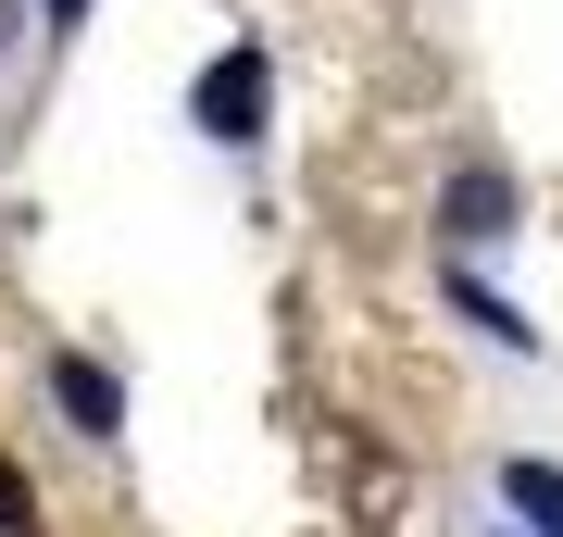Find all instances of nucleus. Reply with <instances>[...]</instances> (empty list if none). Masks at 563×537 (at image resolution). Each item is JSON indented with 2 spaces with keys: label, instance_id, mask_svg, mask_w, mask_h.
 <instances>
[{
  "label": "nucleus",
  "instance_id": "obj_1",
  "mask_svg": "<svg viewBox=\"0 0 563 537\" xmlns=\"http://www.w3.org/2000/svg\"><path fill=\"white\" fill-rule=\"evenodd\" d=\"M188 113H201V138H263V51H225Z\"/></svg>",
  "mask_w": 563,
  "mask_h": 537
},
{
  "label": "nucleus",
  "instance_id": "obj_2",
  "mask_svg": "<svg viewBox=\"0 0 563 537\" xmlns=\"http://www.w3.org/2000/svg\"><path fill=\"white\" fill-rule=\"evenodd\" d=\"M51 400H63V425H76V438H113V425H125V388H113L88 350H63V362H51Z\"/></svg>",
  "mask_w": 563,
  "mask_h": 537
},
{
  "label": "nucleus",
  "instance_id": "obj_3",
  "mask_svg": "<svg viewBox=\"0 0 563 537\" xmlns=\"http://www.w3.org/2000/svg\"><path fill=\"white\" fill-rule=\"evenodd\" d=\"M451 238H463V250L514 238V176H488V163H463V176H451Z\"/></svg>",
  "mask_w": 563,
  "mask_h": 537
},
{
  "label": "nucleus",
  "instance_id": "obj_4",
  "mask_svg": "<svg viewBox=\"0 0 563 537\" xmlns=\"http://www.w3.org/2000/svg\"><path fill=\"white\" fill-rule=\"evenodd\" d=\"M501 500H514L539 537H563V462H501Z\"/></svg>",
  "mask_w": 563,
  "mask_h": 537
},
{
  "label": "nucleus",
  "instance_id": "obj_5",
  "mask_svg": "<svg viewBox=\"0 0 563 537\" xmlns=\"http://www.w3.org/2000/svg\"><path fill=\"white\" fill-rule=\"evenodd\" d=\"M0 537H25V476L0 462Z\"/></svg>",
  "mask_w": 563,
  "mask_h": 537
},
{
  "label": "nucleus",
  "instance_id": "obj_6",
  "mask_svg": "<svg viewBox=\"0 0 563 537\" xmlns=\"http://www.w3.org/2000/svg\"><path fill=\"white\" fill-rule=\"evenodd\" d=\"M38 13H51V25H88V0H38Z\"/></svg>",
  "mask_w": 563,
  "mask_h": 537
}]
</instances>
